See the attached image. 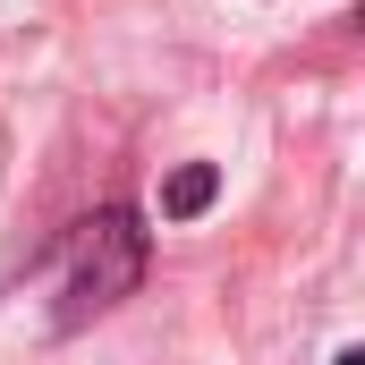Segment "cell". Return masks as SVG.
Returning <instances> with one entry per match:
<instances>
[{
	"label": "cell",
	"mask_w": 365,
	"mask_h": 365,
	"mask_svg": "<svg viewBox=\"0 0 365 365\" xmlns=\"http://www.w3.org/2000/svg\"><path fill=\"white\" fill-rule=\"evenodd\" d=\"M212 195H221V170H212V162H187V170L162 179V221H170V230H179V221H204Z\"/></svg>",
	"instance_id": "obj_2"
},
{
	"label": "cell",
	"mask_w": 365,
	"mask_h": 365,
	"mask_svg": "<svg viewBox=\"0 0 365 365\" xmlns=\"http://www.w3.org/2000/svg\"><path fill=\"white\" fill-rule=\"evenodd\" d=\"M145 264H153V230H145L128 204H102L86 221H68L60 247H51V264H43V272L60 280V289H51V331H86L102 314H119V306L136 297Z\"/></svg>",
	"instance_id": "obj_1"
},
{
	"label": "cell",
	"mask_w": 365,
	"mask_h": 365,
	"mask_svg": "<svg viewBox=\"0 0 365 365\" xmlns=\"http://www.w3.org/2000/svg\"><path fill=\"white\" fill-rule=\"evenodd\" d=\"M331 365H365V349H340V357H331Z\"/></svg>",
	"instance_id": "obj_3"
}]
</instances>
